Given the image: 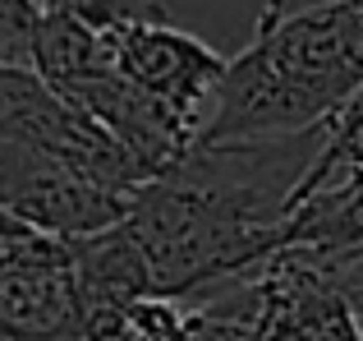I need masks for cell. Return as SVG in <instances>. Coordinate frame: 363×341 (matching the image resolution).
<instances>
[{
  "instance_id": "6da1fadb",
  "label": "cell",
  "mask_w": 363,
  "mask_h": 341,
  "mask_svg": "<svg viewBox=\"0 0 363 341\" xmlns=\"http://www.w3.org/2000/svg\"><path fill=\"white\" fill-rule=\"evenodd\" d=\"M322 148L327 120L276 139L194 144L147 180L124 226L147 254L157 296L189 300L285 249L290 203Z\"/></svg>"
},
{
  "instance_id": "7a4b0ae2",
  "label": "cell",
  "mask_w": 363,
  "mask_h": 341,
  "mask_svg": "<svg viewBox=\"0 0 363 341\" xmlns=\"http://www.w3.org/2000/svg\"><path fill=\"white\" fill-rule=\"evenodd\" d=\"M363 92V0L285 9L267 0L244 51L230 55L198 144L299 134Z\"/></svg>"
},
{
  "instance_id": "3957f363",
  "label": "cell",
  "mask_w": 363,
  "mask_h": 341,
  "mask_svg": "<svg viewBox=\"0 0 363 341\" xmlns=\"http://www.w3.org/2000/svg\"><path fill=\"white\" fill-rule=\"evenodd\" d=\"M0 332L5 341H92L74 240L9 212L0 222Z\"/></svg>"
},
{
  "instance_id": "277c9868",
  "label": "cell",
  "mask_w": 363,
  "mask_h": 341,
  "mask_svg": "<svg viewBox=\"0 0 363 341\" xmlns=\"http://www.w3.org/2000/svg\"><path fill=\"white\" fill-rule=\"evenodd\" d=\"M0 139L55 157V162L83 170L111 189H124V194H138L147 185L129 148L92 111L69 102L33 70H0Z\"/></svg>"
},
{
  "instance_id": "5b68a950",
  "label": "cell",
  "mask_w": 363,
  "mask_h": 341,
  "mask_svg": "<svg viewBox=\"0 0 363 341\" xmlns=\"http://www.w3.org/2000/svg\"><path fill=\"white\" fill-rule=\"evenodd\" d=\"M133 198L138 194L111 189L55 157L0 139V207L9 217H23L65 240H79V235H97L124 222Z\"/></svg>"
},
{
  "instance_id": "8992f818",
  "label": "cell",
  "mask_w": 363,
  "mask_h": 341,
  "mask_svg": "<svg viewBox=\"0 0 363 341\" xmlns=\"http://www.w3.org/2000/svg\"><path fill=\"white\" fill-rule=\"evenodd\" d=\"M262 341H363V314L327 254L290 244L253 268Z\"/></svg>"
},
{
  "instance_id": "52a82bcc",
  "label": "cell",
  "mask_w": 363,
  "mask_h": 341,
  "mask_svg": "<svg viewBox=\"0 0 363 341\" xmlns=\"http://www.w3.org/2000/svg\"><path fill=\"white\" fill-rule=\"evenodd\" d=\"M111 37H116L120 70L143 92H152L170 111L194 120L198 129L207 125L216 92L225 83V70H230V55H216L203 37L184 33L175 18H138V23L111 28Z\"/></svg>"
},
{
  "instance_id": "ba28073f",
  "label": "cell",
  "mask_w": 363,
  "mask_h": 341,
  "mask_svg": "<svg viewBox=\"0 0 363 341\" xmlns=\"http://www.w3.org/2000/svg\"><path fill=\"white\" fill-rule=\"evenodd\" d=\"M42 0H0V70H33Z\"/></svg>"
},
{
  "instance_id": "9c48e42d",
  "label": "cell",
  "mask_w": 363,
  "mask_h": 341,
  "mask_svg": "<svg viewBox=\"0 0 363 341\" xmlns=\"http://www.w3.org/2000/svg\"><path fill=\"white\" fill-rule=\"evenodd\" d=\"M55 14H74L92 28H124L138 18H170L161 0H42Z\"/></svg>"
},
{
  "instance_id": "30bf717a",
  "label": "cell",
  "mask_w": 363,
  "mask_h": 341,
  "mask_svg": "<svg viewBox=\"0 0 363 341\" xmlns=\"http://www.w3.org/2000/svg\"><path fill=\"white\" fill-rule=\"evenodd\" d=\"M327 180H359V185H363V144L354 148V153H345L340 162H331V166H322V170H308L303 185H299V194H294V203H290V217H294V207H299L318 185H327Z\"/></svg>"
},
{
  "instance_id": "8fae6325",
  "label": "cell",
  "mask_w": 363,
  "mask_h": 341,
  "mask_svg": "<svg viewBox=\"0 0 363 341\" xmlns=\"http://www.w3.org/2000/svg\"><path fill=\"white\" fill-rule=\"evenodd\" d=\"M327 263H331V272L345 281V291L354 296V305L363 314V244L359 249H345V254H327Z\"/></svg>"
}]
</instances>
